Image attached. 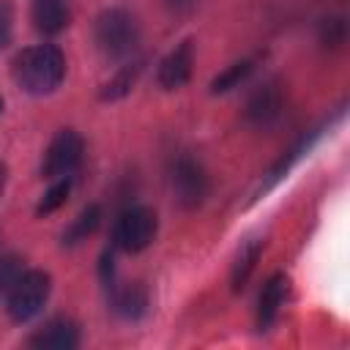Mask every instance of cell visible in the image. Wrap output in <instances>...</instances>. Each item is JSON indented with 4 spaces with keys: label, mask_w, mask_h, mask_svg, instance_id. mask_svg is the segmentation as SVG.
Returning a JSON list of instances; mask_svg holds the SVG:
<instances>
[{
    "label": "cell",
    "mask_w": 350,
    "mask_h": 350,
    "mask_svg": "<svg viewBox=\"0 0 350 350\" xmlns=\"http://www.w3.org/2000/svg\"><path fill=\"white\" fill-rule=\"evenodd\" d=\"M142 68H145V60H142V57H139V60H131V63H126V66H120V68L101 85L98 98H101V101H118V98L129 96L131 88L137 85Z\"/></svg>",
    "instance_id": "cell-13"
},
{
    "label": "cell",
    "mask_w": 350,
    "mask_h": 350,
    "mask_svg": "<svg viewBox=\"0 0 350 350\" xmlns=\"http://www.w3.org/2000/svg\"><path fill=\"white\" fill-rule=\"evenodd\" d=\"M49 290H52V279L46 271H38V268H30L25 271L16 284L8 290L5 295V312L14 323H27L33 320L44 304L49 301Z\"/></svg>",
    "instance_id": "cell-3"
},
{
    "label": "cell",
    "mask_w": 350,
    "mask_h": 350,
    "mask_svg": "<svg viewBox=\"0 0 350 350\" xmlns=\"http://www.w3.org/2000/svg\"><path fill=\"white\" fill-rule=\"evenodd\" d=\"M284 109V93L279 82H265L260 88H254L243 104V115L252 126L257 129H271Z\"/></svg>",
    "instance_id": "cell-7"
},
{
    "label": "cell",
    "mask_w": 350,
    "mask_h": 350,
    "mask_svg": "<svg viewBox=\"0 0 350 350\" xmlns=\"http://www.w3.org/2000/svg\"><path fill=\"white\" fill-rule=\"evenodd\" d=\"M252 68H254V63L252 60H238V63H230L221 74H216L213 77V82H211V93H227V90H232V88H238L249 74H252Z\"/></svg>",
    "instance_id": "cell-16"
},
{
    "label": "cell",
    "mask_w": 350,
    "mask_h": 350,
    "mask_svg": "<svg viewBox=\"0 0 350 350\" xmlns=\"http://www.w3.org/2000/svg\"><path fill=\"white\" fill-rule=\"evenodd\" d=\"M25 273V262L16 254H5L0 257V298L8 295V290L16 284V279Z\"/></svg>",
    "instance_id": "cell-19"
},
{
    "label": "cell",
    "mask_w": 350,
    "mask_h": 350,
    "mask_svg": "<svg viewBox=\"0 0 350 350\" xmlns=\"http://www.w3.org/2000/svg\"><path fill=\"white\" fill-rule=\"evenodd\" d=\"M167 180H170L172 200L183 211L200 208L205 202V197H208V175H205L202 164L197 159H191L189 153H180V156L172 159Z\"/></svg>",
    "instance_id": "cell-4"
},
{
    "label": "cell",
    "mask_w": 350,
    "mask_h": 350,
    "mask_svg": "<svg viewBox=\"0 0 350 350\" xmlns=\"http://www.w3.org/2000/svg\"><path fill=\"white\" fill-rule=\"evenodd\" d=\"M156 230H159V219H156V211L148 208V205H134V208H126L118 221H115V246L129 252V254H137L142 249H148L156 238Z\"/></svg>",
    "instance_id": "cell-5"
},
{
    "label": "cell",
    "mask_w": 350,
    "mask_h": 350,
    "mask_svg": "<svg viewBox=\"0 0 350 350\" xmlns=\"http://www.w3.org/2000/svg\"><path fill=\"white\" fill-rule=\"evenodd\" d=\"M36 350H74L79 345V325L71 317H52L27 339Z\"/></svg>",
    "instance_id": "cell-9"
},
{
    "label": "cell",
    "mask_w": 350,
    "mask_h": 350,
    "mask_svg": "<svg viewBox=\"0 0 350 350\" xmlns=\"http://www.w3.org/2000/svg\"><path fill=\"white\" fill-rule=\"evenodd\" d=\"M317 36H320V44L323 46H331V49H339L347 38V22L342 16H325L317 27Z\"/></svg>",
    "instance_id": "cell-17"
},
{
    "label": "cell",
    "mask_w": 350,
    "mask_h": 350,
    "mask_svg": "<svg viewBox=\"0 0 350 350\" xmlns=\"http://www.w3.org/2000/svg\"><path fill=\"white\" fill-rule=\"evenodd\" d=\"M14 82L30 96L55 93L66 77V55L55 44H36L22 49L11 63Z\"/></svg>",
    "instance_id": "cell-1"
},
{
    "label": "cell",
    "mask_w": 350,
    "mask_h": 350,
    "mask_svg": "<svg viewBox=\"0 0 350 350\" xmlns=\"http://www.w3.org/2000/svg\"><path fill=\"white\" fill-rule=\"evenodd\" d=\"M14 36V8L8 0H0V49L11 44Z\"/></svg>",
    "instance_id": "cell-20"
},
{
    "label": "cell",
    "mask_w": 350,
    "mask_h": 350,
    "mask_svg": "<svg viewBox=\"0 0 350 350\" xmlns=\"http://www.w3.org/2000/svg\"><path fill=\"white\" fill-rule=\"evenodd\" d=\"M98 224H101V205L96 202L85 205L77 213V219H71V224L63 230V246H79L98 230Z\"/></svg>",
    "instance_id": "cell-15"
},
{
    "label": "cell",
    "mask_w": 350,
    "mask_h": 350,
    "mask_svg": "<svg viewBox=\"0 0 350 350\" xmlns=\"http://www.w3.org/2000/svg\"><path fill=\"white\" fill-rule=\"evenodd\" d=\"M82 153H85V142H82V134L74 131V129H60L49 145H46V153H44V161H41V175L49 178V180H57V178H71V172L79 167L82 161Z\"/></svg>",
    "instance_id": "cell-6"
},
{
    "label": "cell",
    "mask_w": 350,
    "mask_h": 350,
    "mask_svg": "<svg viewBox=\"0 0 350 350\" xmlns=\"http://www.w3.org/2000/svg\"><path fill=\"white\" fill-rule=\"evenodd\" d=\"M112 312L123 320H137L148 309V290L142 282H129V284H112Z\"/></svg>",
    "instance_id": "cell-12"
},
{
    "label": "cell",
    "mask_w": 350,
    "mask_h": 350,
    "mask_svg": "<svg viewBox=\"0 0 350 350\" xmlns=\"http://www.w3.org/2000/svg\"><path fill=\"white\" fill-rule=\"evenodd\" d=\"M260 252H262V241H257V238L241 243V249H238V254H235V260H232V265H230V284H232L235 293H241V290L246 287L252 271L257 268Z\"/></svg>",
    "instance_id": "cell-14"
},
{
    "label": "cell",
    "mask_w": 350,
    "mask_h": 350,
    "mask_svg": "<svg viewBox=\"0 0 350 350\" xmlns=\"http://www.w3.org/2000/svg\"><path fill=\"white\" fill-rule=\"evenodd\" d=\"M287 287H290V279L284 273H273L265 284H262V293H260V304H257V328L265 331L273 325V320L279 317V309L287 298Z\"/></svg>",
    "instance_id": "cell-11"
},
{
    "label": "cell",
    "mask_w": 350,
    "mask_h": 350,
    "mask_svg": "<svg viewBox=\"0 0 350 350\" xmlns=\"http://www.w3.org/2000/svg\"><path fill=\"white\" fill-rule=\"evenodd\" d=\"M164 3H167L170 8H175V11H180V8H186L191 0H164Z\"/></svg>",
    "instance_id": "cell-22"
},
{
    "label": "cell",
    "mask_w": 350,
    "mask_h": 350,
    "mask_svg": "<svg viewBox=\"0 0 350 350\" xmlns=\"http://www.w3.org/2000/svg\"><path fill=\"white\" fill-rule=\"evenodd\" d=\"M0 112H3V98H0Z\"/></svg>",
    "instance_id": "cell-23"
},
{
    "label": "cell",
    "mask_w": 350,
    "mask_h": 350,
    "mask_svg": "<svg viewBox=\"0 0 350 350\" xmlns=\"http://www.w3.org/2000/svg\"><path fill=\"white\" fill-rule=\"evenodd\" d=\"M30 22H33V27L38 33L57 36L71 22L68 3L66 0H33V5H30Z\"/></svg>",
    "instance_id": "cell-10"
},
{
    "label": "cell",
    "mask_w": 350,
    "mask_h": 350,
    "mask_svg": "<svg viewBox=\"0 0 350 350\" xmlns=\"http://www.w3.org/2000/svg\"><path fill=\"white\" fill-rule=\"evenodd\" d=\"M93 41L98 52L109 60L129 57L139 44V25L131 11L126 8H107L96 16Z\"/></svg>",
    "instance_id": "cell-2"
},
{
    "label": "cell",
    "mask_w": 350,
    "mask_h": 350,
    "mask_svg": "<svg viewBox=\"0 0 350 350\" xmlns=\"http://www.w3.org/2000/svg\"><path fill=\"white\" fill-rule=\"evenodd\" d=\"M191 66H194V41L186 38L161 57L159 71H156V82L164 90H178L191 79Z\"/></svg>",
    "instance_id": "cell-8"
},
{
    "label": "cell",
    "mask_w": 350,
    "mask_h": 350,
    "mask_svg": "<svg viewBox=\"0 0 350 350\" xmlns=\"http://www.w3.org/2000/svg\"><path fill=\"white\" fill-rule=\"evenodd\" d=\"M5 180H8V167L0 161V197H3V191H5Z\"/></svg>",
    "instance_id": "cell-21"
},
{
    "label": "cell",
    "mask_w": 350,
    "mask_h": 350,
    "mask_svg": "<svg viewBox=\"0 0 350 350\" xmlns=\"http://www.w3.org/2000/svg\"><path fill=\"white\" fill-rule=\"evenodd\" d=\"M68 191H71V178H57V180L52 183V189H49V191L41 197V202H38L36 213H38V216L55 213L60 205H66V200H68Z\"/></svg>",
    "instance_id": "cell-18"
}]
</instances>
